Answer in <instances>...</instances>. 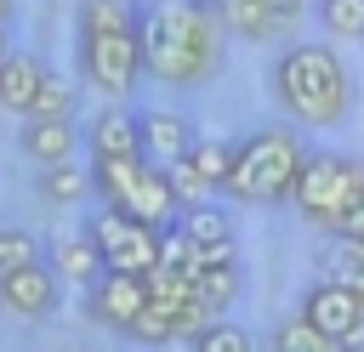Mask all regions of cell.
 Returning a JSON list of instances; mask_svg holds the SVG:
<instances>
[{
    "label": "cell",
    "instance_id": "5",
    "mask_svg": "<svg viewBox=\"0 0 364 352\" xmlns=\"http://www.w3.org/2000/svg\"><path fill=\"white\" fill-rule=\"evenodd\" d=\"M358 199H364V159L358 153H341V148H313L307 165H301V182L290 193L296 216L307 227H324L336 238L341 221L358 210Z\"/></svg>",
    "mask_w": 364,
    "mask_h": 352
},
{
    "label": "cell",
    "instance_id": "19",
    "mask_svg": "<svg viewBox=\"0 0 364 352\" xmlns=\"http://www.w3.org/2000/svg\"><path fill=\"white\" fill-rule=\"evenodd\" d=\"M136 0H80V34H136Z\"/></svg>",
    "mask_w": 364,
    "mask_h": 352
},
{
    "label": "cell",
    "instance_id": "13",
    "mask_svg": "<svg viewBox=\"0 0 364 352\" xmlns=\"http://www.w3.org/2000/svg\"><path fill=\"white\" fill-rule=\"evenodd\" d=\"M17 148H23V159H28L34 170H46V165H68L74 148H80V125H74V119H23Z\"/></svg>",
    "mask_w": 364,
    "mask_h": 352
},
{
    "label": "cell",
    "instance_id": "27",
    "mask_svg": "<svg viewBox=\"0 0 364 352\" xmlns=\"http://www.w3.org/2000/svg\"><path fill=\"white\" fill-rule=\"evenodd\" d=\"M216 193H222V182H228V170H233V142H216V136H205L199 148H193V159H188Z\"/></svg>",
    "mask_w": 364,
    "mask_h": 352
},
{
    "label": "cell",
    "instance_id": "6",
    "mask_svg": "<svg viewBox=\"0 0 364 352\" xmlns=\"http://www.w3.org/2000/svg\"><path fill=\"white\" fill-rule=\"evenodd\" d=\"M136 74H148L136 34H80V79H91V91L119 102L136 91Z\"/></svg>",
    "mask_w": 364,
    "mask_h": 352
},
{
    "label": "cell",
    "instance_id": "15",
    "mask_svg": "<svg viewBox=\"0 0 364 352\" xmlns=\"http://www.w3.org/2000/svg\"><path fill=\"white\" fill-rule=\"evenodd\" d=\"M51 267H57V278H63V284H74L80 295L108 273V261H102V250H97V238H91V233H63V238L51 244Z\"/></svg>",
    "mask_w": 364,
    "mask_h": 352
},
{
    "label": "cell",
    "instance_id": "14",
    "mask_svg": "<svg viewBox=\"0 0 364 352\" xmlns=\"http://www.w3.org/2000/svg\"><path fill=\"white\" fill-rule=\"evenodd\" d=\"M46 74H51V68H46L34 51H11V57L0 62V108L17 114V119H28L40 85H46Z\"/></svg>",
    "mask_w": 364,
    "mask_h": 352
},
{
    "label": "cell",
    "instance_id": "1",
    "mask_svg": "<svg viewBox=\"0 0 364 352\" xmlns=\"http://www.w3.org/2000/svg\"><path fill=\"white\" fill-rule=\"evenodd\" d=\"M222 11L216 0H154L142 6L136 40H142V62L148 79L171 85V91H193L216 74L222 62Z\"/></svg>",
    "mask_w": 364,
    "mask_h": 352
},
{
    "label": "cell",
    "instance_id": "3",
    "mask_svg": "<svg viewBox=\"0 0 364 352\" xmlns=\"http://www.w3.org/2000/svg\"><path fill=\"white\" fill-rule=\"evenodd\" d=\"M307 153L313 148L301 142L296 125H262V131L233 142V170H228L222 193L233 204H279V199L296 193Z\"/></svg>",
    "mask_w": 364,
    "mask_h": 352
},
{
    "label": "cell",
    "instance_id": "18",
    "mask_svg": "<svg viewBox=\"0 0 364 352\" xmlns=\"http://www.w3.org/2000/svg\"><path fill=\"white\" fill-rule=\"evenodd\" d=\"M199 250H216V244H239L233 238V216H228V204H216V199H205V204H188L182 210V221H176Z\"/></svg>",
    "mask_w": 364,
    "mask_h": 352
},
{
    "label": "cell",
    "instance_id": "32",
    "mask_svg": "<svg viewBox=\"0 0 364 352\" xmlns=\"http://www.w3.org/2000/svg\"><path fill=\"white\" fill-rule=\"evenodd\" d=\"M347 352H364V346H347Z\"/></svg>",
    "mask_w": 364,
    "mask_h": 352
},
{
    "label": "cell",
    "instance_id": "25",
    "mask_svg": "<svg viewBox=\"0 0 364 352\" xmlns=\"http://www.w3.org/2000/svg\"><path fill=\"white\" fill-rule=\"evenodd\" d=\"M131 341H142V346H165V341H176V301H154V295H148V307H142Z\"/></svg>",
    "mask_w": 364,
    "mask_h": 352
},
{
    "label": "cell",
    "instance_id": "28",
    "mask_svg": "<svg viewBox=\"0 0 364 352\" xmlns=\"http://www.w3.org/2000/svg\"><path fill=\"white\" fill-rule=\"evenodd\" d=\"M28 261H40V238L23 233V227H0V278H11Z\"/></svg>",
    "mask_w": 364,
    "mask_h": 352
},
{
    "label": "cell",
    "instance_id": "9",
    "mask_svg": "<svg viewBox=\"0 0 364 352\" xmlns=\"http://www.w3.org/2000/svg\"><path fill=\"white\" fill-rule=\"evenodd\" d=\"M85 318L114 329V335H136V318L148 307V278L142 273H102L91 290H85Z\"/></svg>",
    "mask_w": 364,
    "mask_h": 352
},
{
    "label": "cell",
    "instance_id": "22",
    "mask_svg": "<svg viewBox=\"0 0 364 352\" xmlns=\"http://www.w3.org/2000/svg\"><path fill=\"white\" fill-rule=\"evenodd\" d=\"M74 108H80V85L63 79V74H46V85H40L28 119H74Z\"/></svg>",
    "mask_w": 364,
    "mask_h": 352
},
{
    "label": "cell",
    "instance_id": "10",
    "mask_svg": "<svg viewBox=\"0 0 364 352\" xmlns=\"http://www.w3.org/2000/svg\"><path fill=\"white\" fill-rule=\"evenodd\" d=\"M57 301H63V278H57L51 261H28L11 278H0V307L17 312V318H51Z\"/></svg>",
    "mask_w": 364,
    "mask_h": 352
},
{
    "label": "cell",
    "instance_id": "23",
    "mask_svg": "<svg viewBox=\"0 0 364 352\" xmlns=\"http://www.w3.org/2000/svg\"><path fill=\"white\" fill-rule=\"evenodd\" d=\"M188 352H262V341L245 329V324H233V318H216L199 341H188Z\"/></svg>",
    "mask_w": 364,
    "mask_h": 352
},
{
    "label": "cell",
    "instance_id": "21",
    "mask_svg": "<svg viewBox=\"0 0 364 352\" xmlns=\"http://www.w3.org/2000/svg\"><path fill=\"white\" fill-rule=\"evenodd\" d=\"M193 290L222 312V307H233L239 301V290H245V267L239 261H216V267H199V278H193Z\"/></svg>",
    "mask_w": 364,
    "mask_h": 352
},
{
    "label": "cell",
    "instance_id": "17",
    "mask_svg": "<svg viewBox=\"0 0 364 352\" xmlns=\"http://www.w3.org/2000/svg\"><path fill=\"white\" fill-rule=\"evenodd\" d=\"M34 187H40V199L46 204H63V210H74V204H85L91 199V187H97V170L91 165H46L40 176H34Z\"/></svg>",
    "mask_w": 364,
    "mask_h": 352
},
{
    "label": "cell",
    "instance_id": "29",
    "mask_svg": "<svg viewBox=\"0 0 364 352\" xmlns=\"http://www.w3.org/2000/svg\"><path fill=\"white\" fill-rule=\"evenodd\" d=\"M336 238H364V199H358V210L341 221V233H336Z\"/></svg>",
    "mask_w": 364,
    "mask_h": 352
},
{
    "label": "cell",
    "instance_id": "20",
    "mask_svg": "<svg viewBox=\"0 0 364 352\" xmlns=\"http://www.w3.org/2000/svg\"><path fill=\"white\" fill-rule=\"evenodd\" d=\"M262 352H347V346H336L330 335H318L301 312L296 318H284V324H273V335L262 341Z\"/></svg>",
    "mask_w": 364,
    "mask_h": 352
},
{
    "label": "cell",
    "instance_id": "8",
    "mask_svg": "<svg viewBox=\"0 0 364 352\" xmlns=\"http://www.w3.org/2000/svg\"><path fill=\"white\" fill-rule=\"evenodd\" d=\"M301 318L318 335H330L336 346H364V301L341 278H313L301 290Z\"/></svg>",
    "mask_w": 364,
    "mask_h": 352
},
{
    "label": "cell",
    "instance_id": "4",
    "mask_svg": "<svg viewBox=\"0 0 364 352\" xmlns=\"http://www.w3.org/2000/svg\"><path fill=\"white\" fill-rule=\"evenodd\" d=\"M91 170H97V193H102L108 210H125V216H136V221H148L159 233L176 227L182 210H188L171 170L154 165L148 153L142 159H91Z\"/></svg>",
    "mask_w": 364,
    "mask_h": 352
},
{
    "label": "cell",
    "instance_id": "7",
    "mask_svg": "<svg viewBox=\"0 0 364 352\" xmlns=\"http://www.w3.org/2000/svg\"><path fill=\"white\" fill-rule=\"evenodd\" d=\"M85 233L97 238L108 273H142V278H148V273L159 267V227H148V221H136V216H125V210H108V204H102Z\"/></svg>",
    "mask_w": 364,
    "mask_h": 352
},
{
    "label": "cell",
    "instance_id": "16",
    "mask_svg": "<svg viewBox=\"0 0 364 352\" xmlns=\"http://www.w3.org/2000/svg\"><path fill=\"white\" fill-rule=\"evenodd\" d=\"M216 11H222V28L239 40H273L279 28H290V17L273 0H216Z\"/></svg>",
    "mask_w": 364,
    "mask_h": 352
},
{
    "label": "cell",
    "instance_id": "33",
    "mask_svg": "<svg viewBox=\"0 0 364 352\" xmlns=\"http://www.w3.org/2000/svg\"><path fill=\"white\" fill-rule=\"evenodd\" d=\"M148 6H154V0H148Z\"/></svg>",
    "mask_w": 364,
    "mask_h": 352
},
{
    "label": "cell",
    "instance_id": "2",
    "mask_svg": "<svg viewBox=\"0 0 364 352\" xmlns=\"http://www.w3.org/2000/svg\"><path fill=\"white\" fill-rule=\"evenodd\" d=\"M273 97H279V108L296 119V125H318V131H330V125H347V114H353V102H358V85H353V68H347V57L336 51V45H324V40H296V45H284L279 57H273Z\"/></svg>",
    "mask_w": 364,
    "mask_h": 352
},
{
    "label": "cell",
    "instance_id": "30",
    "mask_svg": "<svg viewBox=\"0 0 364 352\" xmlns=\"http://www.w3.org/2000/svg\"><path fill=\"white\" fill-rule=\"evenodd\" d=\"M6 23H11V0H0V28H6Z\"/></svg>",
    "mask_w": 364,
    "mask_h": 352
},
{
    "label": "cell",
    "instance_id": "26",
    "mask_svg": "<svg viewBox=\"0 0 364 352\" xmlns=\"http://www.w3.org/2000/svg\"><path fill=\"white\" fill-rule=\"evenodd\" d=\"M318 23L336 40H364V0H318Z\"/></svg>",
    "mask_w": 364,
    "mask_h": 352
},
{
    "label": "cell",
    "instance_id": "12",
    "mask_svg": "<svg viewBox=\"0 0 364 352\" xmlns=\"http://www.w3.org/2000/svg\"><path fill=\"white\" fill-rule=\"evenodd\" d=\"M85 142H91V159H142V108L108 102V108L91 119Z\"/></svg>",
    "mask_w": 364,
    "mask_h": 352
},
{
    "label": "cell",
    "instance_id": "24",
    "mask_svg": "<svg viewBox=\"0 0 364 352\" xmlns=\"http://www.w3.org/2000/svg\"><path fill=\"white\" fill-rule=\"evenodd\" d=\"M318 261H324V278L358 284V278H364V238H330Z\"/></svg>",
    "mask_w": 364,
    "mask_h": 352
},
{
    "label": "cell",
    "instance_id": "31",
    "mask_svg": "<svg viewBox=\"0 0 364 352\" xmlns=\"http://www.w3.org/2000/svg\"><path fill=\"white\" fill-rule=\"evenodd\" d=\"M353 290H358V301H364V278H358V284H353Z\"/></svg>",
    "mask_w": 364,
    "mask_h": 352
},
{
    "label": "cell",
    "instance_id": "11",
    "mask_svg": "<svg viewBox=\"0 0 364 352\" xmlns=\"http://www.w3.org/2000/svg\"><path fill=\"white\" fill-rule=\"evenodd\" d=\"M199 142H205V136L193 131L188 114H176V108H142V153H148L154 165L176 170L182 159H193Z\"/></svg>",
    "mask_w": 364,
    "mask_h": 352
}]
</instances>
